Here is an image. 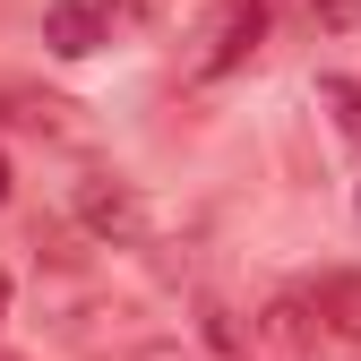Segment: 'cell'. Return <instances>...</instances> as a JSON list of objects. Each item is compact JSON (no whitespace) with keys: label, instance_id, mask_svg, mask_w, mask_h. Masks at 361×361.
Returning <instances> with one entry per match:
<instances>
[{"label":"cell","instance_id":"obj_4","mask_svg":"<svg viewBox=\"0 0 361 361\" xmlns=\"http://www.w3.org/2000/svg\"><path fill=\"white\" fill-rule=\"evenodd\" d=\"M301 301H310V319H327L344 344H361V267H327Z\"/></svg>","mask_w":361,"mask_h":361},{"label":"cell","instance_id":"obj_7","mask_svg":"<svg viewBox=\"0 0 361 361\" xmlns=\"http://www.w3.org/2000/svg\"><path fill=\"white\" fill-rule=\"evenodd\" d=\"M0 198H9V155H0Z\"/></svg>","mask_w":361,"mask_h":361},{"label":"cell","instance_id":"obj_1","mask_svg":"<svg viewBox=\"0 0 361 361\" xmlns=\"http://www.w3.org/2000/svg\"><path fill=\"white\" fill-rule=\"evenodd\" d=\"M258 35H267V0H215V9L198 18L190 69H198V78H233V69L258 52Z\"/></svg>","mask_w":361,"mask_h":361},{"label":"cell","instance_id":"obj_5","mask_svg":"<svg viewBox=\"0 0 361 361\" xmlns=\"http://www.w3.org/2000/svg\"><path fill=\"white\" fill-rule=\"evenodd\" d=\"M319 104L344 121V138H361V78H319Z\"/></svg>","mask_w":361,"mask_h":361},{"label":"cell","instance_id":"obj_3","mask_svg":"<svg viewBox=\"0 0 361 361\" xmlns=\"http://www.w3.org/2000/svg\"><path fill=\"white\" fill-rule=\"evenodd\" d=\"M104 35H112V18L95 9V0H52V9H43V43H52L61 61H86Z\"/></svg>","mask_w":361,"mask_h":361},{"label":"cell","instance_id":"obj_2","mask_svg":"<svg viewBox=\"0 0 361 361\" xmlns=\"http://www.w3.org/2000/svg\"><path fill=\"white\" fill-rule=\"evenodd\" d=\"M69 207H78V224H86V233H95V241H112V250H129V241L147 233L138 190H129V180H112V172H86Z\"/></svg>","mask_w":361,"mask_h":361},{"label":"cell","instance_id":"obj_6","mask_svg":"<svg viewBox=\"0 0 361 361\" xmlns=\"http://www.w3.org/2000/svg\"><path fill=\"white\" fill-rule=\"evenodd\" d=\"M310 9H319V26H353V18H361V0H310Z\"/></svg>","mask_w":361,"mask_h":361},{"label":"cell","instance_id":"obj_8","mask_svg":"<svg viewBox=\"0 0 361 361\" xmlns=\"http://www.w3.org/2000/svg\"><path fill=\"white\" fill-rule=\"evenodd\" d=\"M0 310H9V276H0Z\"/></svg>","mask_w":361,"mask_h":361}]
</instances>
